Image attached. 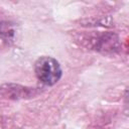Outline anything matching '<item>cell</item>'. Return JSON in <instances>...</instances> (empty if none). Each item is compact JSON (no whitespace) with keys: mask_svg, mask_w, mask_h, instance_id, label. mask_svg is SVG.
Wrapping results in <instances>:
<instances>
[{"mask_svg":"<svg viewBox=\"0 0 129 129\" xmlns=\"http://www.w3.org/2000/svg\"><path fill=\"white\" fill-rule=\"evenodd\" d=\"M34 72L37 79L46 86L56 84L62 74L58 61L51 56L39 57L34 63Z\"/></svg>","mask_w":129,"mask_h":129,"instance_id":"6da1fadb","label":"cell"}]
</instances>
